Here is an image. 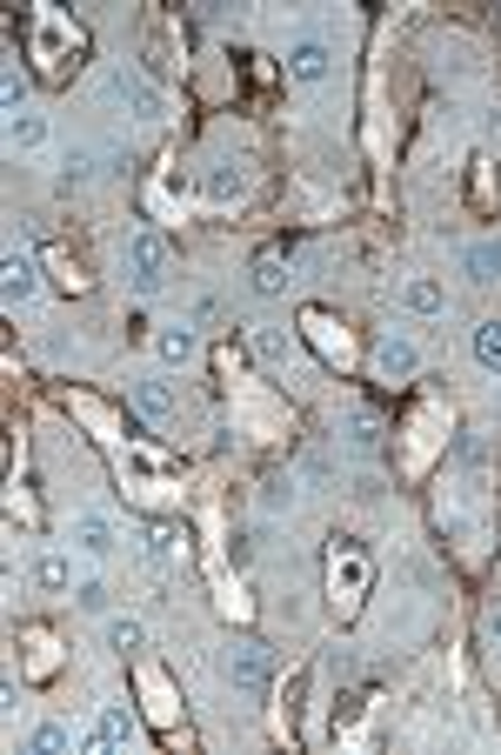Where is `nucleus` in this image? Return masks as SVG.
I'll return each instance as SVG.
<instances>
[{"label": "nucleus", "mask_w": 501, "mask_h": 755, "mask_svg": "<svg viewBox=\"0 0 501 755\" xmlns=\"http://www.w3.org/2000/svg\"><path fill=\"white\" fill-rule=\"evenodd\" d=\"M134 408H140L147 422H167V415H175V389H167V382H140V389H134Z\"/></svg>", "instance_id": "nucleus-27"}, {"label": "nucleus", "mask_w": 501, "mask_h": 755, "mask_svg": "<svg viewBox=\"0 0 501 755\" xmlns=\"http://www.w3.org/2000/svg\"><path fill=\"white\" fill-rule=\"evenodd\" d=\"M94 742H107V748H134V742H140V728H134V715L114 702V709H101V728H94Z\"/></svg>", "instance_id": "nucleus-21"}, {"label": "nucleus", "mask_w": 501, "mask_h": 755, "mask_svg": "<svg viewBox=\"0 0 501 755\" xmlns=\"http://www.w3.org/2000/svg\"><path fill=\"white\" fill-rule=\"evenodd\" d=\"M488 655H494V662H501V602H494V609H488Z\"/></svg>", "instance_id": "nucleus-39"}, {"label": "nucleus", "mask_w": 501, "mask_h": 755, "mask_svg": "<svg viewBox=\"0 0 501 755\" xmlns=\"http://www.w3.org/2000/svg\"><path fill=\"white\" fill-rule=\"evenodd\" d=\"M248 195H254V174H248V167H215V174H208V201L234 208V201H248Z\"/></svg>", "instance_id": "nucleus-15"}, {"label": "nucleus", "mask_w": 501, "mask_h": 755, "mask_svg": "<svg viewBox=\"0 0 501 755\" xmlns=\"http://www.w3.org/2000/svg\"><path fill=\"white\" fill-rule=\"evenodd\" d=\"M154 354H160L167 368H188V361H195V334H188V328H160V334H154Z\"/></svg>", "instance_id": "nucleus-24"}, {"label": "nucleus", "mask_w": 501, "mask_h": 755, "mask_svg": "<svg viewBox=\"0 0 501 755\" xmlns=\"http://www.w3.org/2000/svg\"><path fill=\"white\" fill-rule=\"evenodd\" d=\"M74 54H81V28H74L67 14L41 8V14H34V61H41V74H48V81H67V74H74Z\"/></svg>", "instance_id": "nucleus-5"}, {"label": "nucleus", "mask_w": 501, "mask_h": 755, "mask_svg": "<svg viewBox=\"0 0 501 755\" xmlns=\"http://www.w3.org/2000/svg\"><path fill=\"white\" fill-rule=\"evenodd\" d=\"M348 442H355V448L368 455V448L382 442V428H375V415H362V408H355V415H348Z\"/></svg>", "instance_id": "nucleus-34"}, {"label": "nucleus", "mask_w": 501, "mask_h": 755, "mask_svg": "<svg viewBox=\"0 0 501 755\" xmlns=\"http://www.w3.org/2000/svg\"><path fill=\"white\" fill-rule=\"evenodd\" d=\"M481 475H488V448L461 442V475H448L435 495V515L461 541V555H481V541H488V482Z\"/></svg>", "instance_id": "nucleus-1"}, {"label": "nucleus", "mask_w": 501, "mask_h": 755, "mask_svg": "<svg viewBox=\"0 0 501 755\" xmlns=\"http://www.w3.org/2000/svg\"><path fill=\"white\" fill-rule=\"evenodd\" d=\"M167 268H175V255H167V241H160V235H134V241H127V275H134V288H140V294L167 288Z\"/></svg>", "instance_id": "nucleus-9"}, {"label": "nucleus", "mask_w": 501, "mask_h": 755, "mask_svg": "<svg viewBox=\"0 0 501 755\" xmlns=\"http://www.w3.org/2000/svg\"><path fill=\"white\" fill-rule=\"evenodd\" d=\"M8 508H14V515H21V521H34V515H41V508H34V495H28V488H21V482H14V488H8Z\"/></svg>", "instance_id": "nucleus-37"}, {"label": "nucleus", "mask_w": 501, "mask_h": 755, "mask_svg": "<svg viewBox=\"0 0 501 755\" xmlns=\"http://www.w3.org/2000/svg\"><path fill=\"white\" fill-rule=\"evenodd\" d=\"M8 147H14V154H34V147H48V114H34V107L8 114Z\"/></svg>", "instance_id": "nucleus-16"}, {"label": "nucleus", "mask_w": 501, "mask_h": 755, "mask_svg": "<svg viewBox=\"0 0 501 755\" xmlns=\"http://www.w3.org/2000/svg\"><path fill=\"white\" fill-rule=\"evenodd\" d=\"M114 94H121L127 114H140V121H167V94H160L140 68H114Z\"/></svg>", "instance_id": "nucleus-10"}, {"label": "nucleus", "mask_w": 501, "mask_h": 755, "mask_svg": "<svg viewBox=\"0 0 501 755\" xmlns=\"http://www.w3.org/2000/svg\"><path fill=\"white\" fill-rule=\"evenodd\" d=\"M468 201H474V215H494V167H474V180H468Z\"/></svg>", "instance_id": "nucleus-33"}, {"label": "nucleus", "mask_w": 501, "mask_h": 755, "mask_svg": "<svg viewBox=\"0 0 501 755\" xmlns=\"http://www.w3.org/2000/svg\"><path fill=\"white\" fill-rule=\"evenodd\" d=\"M74 742H87V735H74L67 722H41V728H34V748H41V755H54V748H74Z\"/></svg>", "instance_id": "nucleus-30"}, {"label": "nucleus", "mask_w": 501, "mask_h": 755, "mask_svg": "<svg viewBox=\"0 0 501 755\" xmlns=\"http://www.w3.org/2000/svg\"><path fill=\"white\" fill-rule=\"evenodd\" d=\"M488 141H501V107H494V114H488Z\"/></svg>", "instance_id": "nucleus-40"}, {"label": "nucleus", "mask_w": 501, "mask_h": 755, "mask_svg": "<svg viewBox=\"0 0 501 755\" xmlns=\"http://www.w3.org/2000/svg\"><path fill=\"white\" fill-rule=\"evenodd\" d=\"M67 541H74L81 555H114V541H121V535H114V521H107V515H74Z\"/></svg>", "instance_id": "nucleus-14"}, {"label": "nucleus", "mask_w": 501, "mask_h": 755, "mask_svg": "<svg viewBox=\"0 0 501 755\" xmlns=\"http://www.w3.org/2000/svg\"><path fill=\"white\" fill-rule=\"evenodd\" d=\"M67 415H81L94 428V442H121V415L101 402V395H67Z\"/></svg>", "instance_id": "nucleus-13"}, {"label": "nucleus", "mask_w": 501, "mask_h": 755, "mask_svg": "<svg viewBox=\"0 0 501 755\" xmlns=\"http://www.w3.org/2000/svg\"><path fill=\"white\" fill-rule=\"evenodd\" d=\"M401 308H408V314H441V308H448V294H441V281L415 275V281L401 288Z\"/></svg>", "instance_id": "nucleus-23"}, {"label": "nucleus", "mask_w": 501, "mask_h": 755, "mask_svg": "<svg viewBox=\"0 0 501 755\" xmlns=\"http://www.w3.org/2000/svg\"><path fill=\"white\" fill-rule=\"evenodd\" d=\"M261 501H268V508H288V501H294V482L268 475V482H261Z\"/></svg>", "instance_id": "nucleus-36"}, {"label": "nucleus", "mask_w": 501, "mask_h": 755, "mask_svg": "<svg viewBox=\"0 0 501 755\" xmlns=\"http://www.w3.org/2000/svg\"><path fill=\"white\" fill-rule=\"evenodd\" d=\"M34 582H41L48 596H67V589H74V561H67V555H41V561H34Z\"/></svg>", "instance_id": "nucleus-25"}, {"label": "nucleus", "mask_w": 501, "mask_h": 755, "mask_svg": "<svg viewBox=\"0 0 501 755\" xmlns=\"http://www.w3.org/2000/svg\"><path fill=\"white\" fill-rule=\"evenodd\" d=\"M140 695H147V722H154L167 742H188V728H181V702H175V682H167V669L140 662Z\"/></svg>", "instance_id": "nucleus-8"}, {"label": "nucleus", "mask_w": 501, "mask_h": 755, "mask_svg": "<svg viewBox=\"0 0 501 755\" xmlns=\"http://www.w3.org/2000/svg\"><path fill=\"white\" fill-rule=\"evenodd\" d=\"M61 669V642H54V629H28L21 635V675L28 682H48Z\"/></svg>", "instance_id": "nucleus-12"}, {"label": "nucleus", "mask_w": 501, "mask_h": 755, "mask_svg": "<svg viewBox=\"0 0 501 755\" xmlns=\"http://www.w3.org/2000/svg\"><path fill=\"white\" fill-rule=\"evenodd\" d=\"M435 448H448V408L441 402H415V415L401 428V475H428Z\"/></svg>", "instance_id": "nucleus-6"}, {"label": "nucleus", "mask_w": 501, "mask_h": 755, "mask_svg": "<svg viewBox=\"0 0 501 755\" xmlns=\"http://www.w3.org/2000/svg\"><path fill=\"white\" fill-rule=\"evenodd\" d=\"M221 374H228V402H234V415H241V435H254V442L294 435V415H288L261 382H248V368H241L234 354H221Z\"/></svg>", "instance_id": "nucleus-2"}, {"label": "nucleus", "mask_w": 501, "mask_h": 755, "mask_svg": "<svg viewBox=\"0 0 501 755\" xmlns=\"http://www.w3.org/2000/svg\"><path fill=\"white\" fill-rule=\"evenodd\" d=\"M114 468H121L127 501H140V508H175V501H181V468L167 462V455H154V448H140V442L121 448Z\"/></svg>", "instance_id": "nucleus-3"}, {"label": "nucleus", "mask_w": 501, "mask_h": 755, "mask_svg": "<svg viewBox=\"0 0 501 755\" xmlns=\"http://www.w3.org/2000/svg\"><path fill=\"white\" fill-rule=\"evenodd\" d=\"M74 602H81V609H107V589H101V582H81Z\"/></svg>", "instance_id": "nucleus-38"}, {"label": "nucleus", "mask_w": 501, "mask_h": 755, "mask_svg": "<svg viewBox=\"0 0 501 755\" xmlns=\"http://www.w3.org/2000/svg\"><path fill=\"white\" fill-rule=\"evenodd\" d=\"M140 548H147V569H154L160 582L188 561V535H181V528H147V535H140Z\"/></svg>", "instance_id": "nucleus-11"}, {"label": "nucleus", "mask_w": 501, "mask_h": 755, "mask_svg": "<svg viewBox=\"0 0 501 755\" xmlns=\"http://www.w3.org/2000/svg\"><path fill=\"white\" fill-rule=\"evenodd\" d=\"M288 288V261H281V248H261L254 255V294H281Z\"/></svg>", "instance_id": "nucleus-26"}, {"label": "nucleus", "mask_w": 501, "mask_h": 755, "mask_svg": "<svg viewBox=\"0 0 501 755\" xmlns=\"http://www.w3.org/2000/svg\"><path fill=\"white\" fill-rule=\"evenodd\" d=\"M234 689H248V695H268L274 689V669H268L261 649H234Z\"/></svg>", "instance_id": "nucleus-17"}, {"label": "nucleus", "mask_w": 501, "mask_h": 755, "mask_svg": "<svg viewBox=\"0 0 501 755\" xmlns=\"http://www.w3.org/2000/svg\"><path fill=\"white\" fill-rule=\"evenodd\" d=\"M415 368H421L415 341H382L375 348V374H382V382H401V374H415Z\"/></svg>", "instance_id": "nucleus-19"}, {"label": "nucleus", "mask_w": 501, "mask_h": 755, "mask_svg": "<svg viewBox=\"0 0 501 755\" xmlns=\"http://www.w3.org/2000/svg\"><path fill=\"white\" fill-rule=\"evenodd\" d=\"M254 354H261V361H274V368H281V361H294V341H288V334H281V328H254Z\"/></svg>", "instance_id": "nucleus-29"}, {"label": "nucleus", "mask_w": 501, "mask_h": 755, "mask_svg": "<svg viewBox=\"0 0 501 755\" xmlns=\"http://www.w3.org/2000/svg\"><path fill=\"white\" fill-rule=\"evenodd\" d=\"M362 596H368V555H362V541L334 535L327 541V602H334V616H355Z\"/></svg>", "instance_id": "nucleus-4"}, {"label": "nucleus", "mask_w": 501, "mask_h": 755, "mask_svg": "<svg viewBox=\"0 0 501 755\" xmlns=\"http://www.w3.org/2000/svg\"><path fill=\"white\" fill-rule=\"evenodd\" d=\"M294 702H301V675H288V682L274 689V735H281V742H301V709H294Z\"/></svg>", "instance_id": "nucleus-18"}, {"label": "nucleus", "mask_w": 501, "mask_h": 755, "mask_svg": "<svg viewBox=\"0 0 501 755\" xmlns=\"http://www.w3.org/2000/svg\"><path fill=\"white\" fill-rule=\"evenodd\" d=\"M41 268L54 275V288H61V294H87V268H81L67 248H48V255H41Z\"/></svg>", "instance_id": "nucleus-20"}, {"label": "nucleus", "mask_w": 501, "mask_h": 755, "mask_svg": "<svg viewBox=\"0 0 501 755\" xmlns=\"http://www.w3.org/2000/svg\"><path fill=\"white\" fill-rule=\"evenodd\" d=\"M474 361L481 368H501V321H481L474 328Z\"/></svg>", "instance_id": "nucleus-32"}, {"label": "nucleus", "mask_w": 501, "mask_h": 755, "mask_svg": "<svg viewBox=\"0 0 501 755\" xmlns=\"http://www.w3.org/2000/svg\"><path fill=\"white\" fill-rule=\"evenodd\" d=\"M301 341H307L327 368H348V361H355V334L334 321L327 308H301Z\"/></svg>", "instance_id": "nucleus-7"}, {"label": "nucleus", "mask_w": 501, "mask_h": 755, "mask_svg": "<svg viewBox=\"0 0 501 755\" xmlns=\"http://www.w3.org/2000/svg\"><path fill=\"white\" fill-rule=\"evenodd\" d=\"M34 288H41V275H34V261H28V255L14 248V255H8V301L21 308V301H28Z\"/></svg>", "instance_id": "nucleus-28"}, {"label": "nucleus", "mask_w": 501, "mask_h": 755, "mask_svg": "<svg viewBox=\"0 0 501 755\" xmlns=\"http://www.w3.org/2000/svg\"><path fill=\"white\" fill-rule=\"evenodd\" d=\"M107 635H114V649H121V655H134V649H140V642H147V629H140V622H134V616H121V622H114V629H107Z\"/></svg>", "instance_id": "nucleus-35"}, {"label": "nucleus", "mask_w": 501, "mask_h": 755, "mask_svg": "<svg viewBox=\"0 0 501 755\" xmlns=\"http://www.w3.org/2000/svg\"><path fill=\"white\" fill-rule=\"evenodd\" d=\"M468 275H474V281H494V275H501V241L468 248Z\"/></svg>", "instance_id": "nucleus-31"}, {"label": "nucleus", "mask_w": 501, "mask_h": 755, "mask_svg": "<svg viewBox=\"0 0 501 755\" xmlns=\"http://www.w3.org/2000/svg\"><path fill=\"white\" fill-rule=\"evenodd\" d=\"M321 74H327V48H321V41L288 48V81H321Z\"/></svg>", "instance_id": "nucleus-22"}]
</instances>
